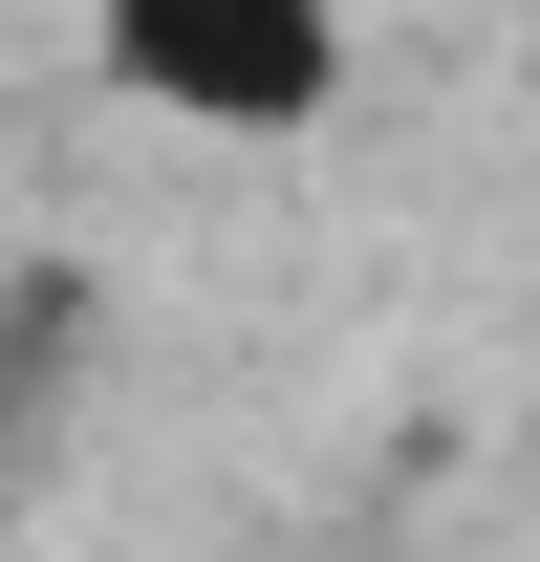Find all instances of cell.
Here are the masks:
<instances>
[{
	"label": "cell",
	"instance_id": "6da1fadb",
	"mask_svg": "<svg viewBox=\"0 0 540 562\" xmlns=\"http://www.w3.org/2000/svg\"><path fill=\"white\" fill-rule=\"evenodd\" d=\"M109 66L195 131H303L325 109V0H109Z\"/></svg>",
	"mask_w": 540,
	"mask_h": 562
}]
</instances>
